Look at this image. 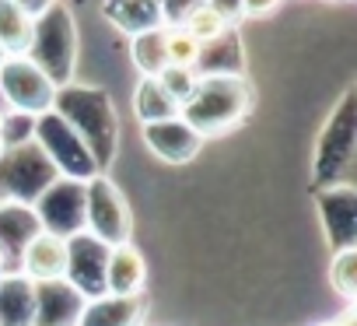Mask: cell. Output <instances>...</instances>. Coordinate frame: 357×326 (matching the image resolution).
Here are the masks:
<instances>
[{
  "mask_svg": "<svg viewBox=\"0 0 357 326\" xmlns=\"http://www.w3.org/2000/svg\"><path fill=\"white\" fill-rule=\"evenodd\" d=\"M161 46H165V64H172V67L197 71L200 60H204V43H197L183 25H165L161 29Z\"/></svg>",
  "mask_w": 357,
  "mask_h": 326,
  "instance_id": "8992f818",
  "label": "cell"
},
{
  "mask_svg": "<svg viewBox=\"0 0 357 326\" xmlns=\"http://www.w3.org/2000/svg\"><path fill=\"white\" fill-rule=\"evenodd\" d=\"M0 91L18 112H46L56 98L53 77L32 57H0Z\"/></svg>",
  "mask_w": 357,
  "mask_h": 326,
  "instance_id": "6da1fadb",
  "label": "cell"
},
{
  "mask_svg": "<svg viewBox=\"0 0 357 326\" xmlns=\"http://www.w3.org/2000/svg\"><path fill=\"white\" fill-rule=\"evenodd\" d=\"M144 140L165 161H190V158H197V151L204 144V137L183 116H168V119L144 123Z\"/></svg>",
  "mask_w": 357,
  "mask_h": 326,
  "instance_id": "3957f363",
  "label": "cell"
},
{
  "mask_svg": "<svg viewBox=\"0 0 357 326\" xmlns=\"http://www.w3.org/2000/svg\"><path fill=\"white\" fill-rule=\"evenodd\" d=\"M329 284H333V291L340 298L354 302V295H357V249L354 246H343L333 256V263H329Z\"/></svg>",
  "mask_w": 357,
  "mask_h": 326,
  "instance_id": "9c48e42d",
  "label": "cell"
},
{
  "mask_svg": "<svg viewBox=\"0 0 357 326\" xmlns=\"http://www.w3.org/2000/svg\"><path fill=\"white\" fill-rule=\"evenodd\" d=\"M284 0H238V18H266Z\"/></svg>",
  "mask_w": 357,
  "mask_h": 326,
  "instance_id": "8fae6325",
  "label": "cell"
},
{
  "mask_svg": "<svg viewBox=\"0 0 357 326\" xmlns=\"http://www.w3.org/2000/svg\"><path fill=\"white\" fill-rule=\"evenodd\" d=\"M36 15L22 0H0V57H29L36 50Z\"/></svg>",
  "mask_w": 357,
  "mask_h": 326,
  "instance_id": "5b68a950",
  "label": "cell"
},
{
  "mask_svg": "<svg viewBox=\"0 0 357 326\" xmlns=\"http://www.w3.org/2000/svg\"><path fill=\"white\" fill-rule=\"evenodd\" d=\"M8 126V116H4V109H0V130H4Z\"/></svg>",
  "mask_w": 357,
  "mask_h": 326,
  "instance_id": "9a60e30c",
  "label": "cell"
},
{
  "mask_svg": "<svg viewBox=\"0 0 357 326\" xmlns=\"http://www.w3.org/2000/svg\"><path fill=\"white\" fill-rule=\"evenodd\" d=\"M4 154H8V137H4V130H0V161H4Z\"/></svg>",
  "mask_w": 357,
  "mask_h": 326,
  "instance_id": "5bb4252c",
  "label": "cell"
},
{
  "mask_svg": "<svg viewBox=\"0 0 357 326\" xmlns=\"http://www.w3.org/2000/svg\"><path fill=\"white\" fill-rule=\"evenodd\" d=\"M350 319H354V312H347L343 319H329V323H315V326H354Z\"/></svg>",
  "mask_w": 357,
  "mask_h": 326,
  "instance_id": "7c38bea8",
  "label": "cell"
},
{
  "mask_svg": "<svg viewBox=\"0 0 357 326\" xmlns=\"http://www.w3.org/2000/svg\"><path fill=\"white\" fill-rule=\"evenodd\" d=\"M8 260H11V256H8V246L0 242V277H4V270H8Z\"/></svg>",
  "mask_w": 357,
  "mask_h": 326,
  "instance_id": "4fadbf2b",
  "label": "cell"
},
{
  "mask_svg": "<svg viewBox=\"0 0 357 326\" xmlns=\"http://www.w3.org/2000/svg\"><path fill=\"white\" fill-rule=\"evenodd\" d=\"M178 25H183L197 43H218L221 36H228V29H231V18H225L214 4H207V0H200V4L197 8H190V15L183 18V22H178Z\"/></svg>",
  "mask_w": 357,
  "mask_h": 326,
  "instance_id": "52a82bcc",
  "label": "cell"
},
{
  "mask_svg": "<svg viewBox=\"0 0 357 326\" xmlns=\"http://www.w3.org/2000/svg\"><path fill=\"white\" fill-rule=\"evenodd\" d=\"M147 281V260L144 253L126 239L116 242L105 256V295L109 298H137Z\"/></svg>",
  "mask_w": 357,
  "mask_h": 326,
  "instance_id": "277c9868",
  "label": "cell"
},
{
  "mask_svg": "<svg viewBox=\"0 0 357 326\" xmlns=\"http://www.w3.org/2000/svg\"><path fill=\"white\" fill-rule=\"evenodd\" d=\"M154 81L165 88V95H168V98H175L178 105H183V102L193 95V88H197L200 74H197V71H190V67H172V64H165V67H161V74H158Z\"/></svg>",
  "mask_w": 357,
  "mask_h": 326,
  "instance_id": "30bf717a",
  "label": "cell"
},
{
  "mask_svg": "<svg viewBox=\"0 0 357 326\" xmlns=\"http://www.w3.org/2000/svg\"><path fill=\"white\" fill-rule=\"evenodd\" d=\"M133 64L140 67L144 77H158L165 67V46H161V29H144L133 39Z\"/></svg>",
  "mask_w": 357,
  "mask_h": 326,
  "instance_id": "ba28073f",
  "label": "cell"
},
{
  "mask_svg": "<svg viewBox=\"0 0 357 326\" xmlns=\"http://www.w3.org/2000/svg\"><path fill=\"white\" fill-rule=\"evenodd\" d=\"M22 274L39 284H56L70 274V246L63 235L43 228L22 249Z\"/></svg>",
  "mask_w": 357,
  "mask_h": 326,
  "instance_id": "7a4b0ae2",
  "label": "cell"
}]
</instances>
